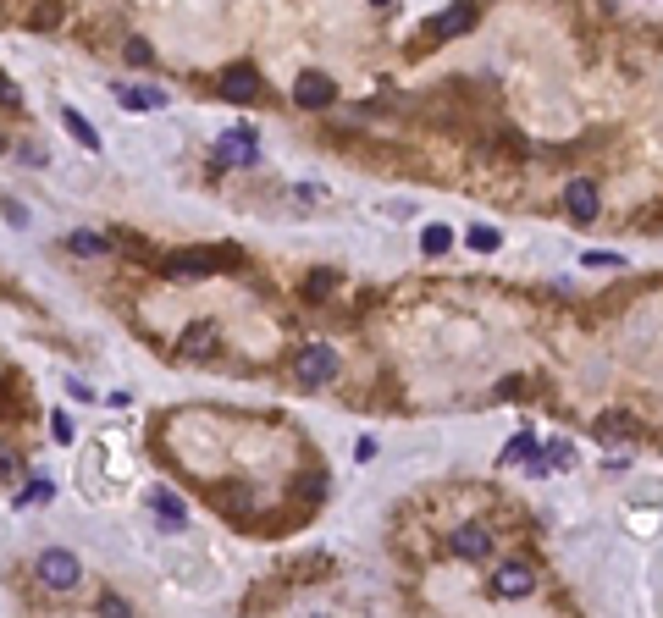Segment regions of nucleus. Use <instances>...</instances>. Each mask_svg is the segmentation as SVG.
<instances>
[{"instance_id":"9d476101","label":"nucleus","mask_w":663,"mask_h":618,"mask_svg":"<svg viewBox=\"0 0 663 618\" xmlns=\"http://www.w3.org/2000/svg\"><path fill=\"white\" fill-rule=\"evenodd\" d=\"M454 552H459V558H470V563H481L487 552H492V530L487 525H459L454 530Z\"/></svg>"},{"instance_id":"dca6fc26","label":"nucleus","mask_w":663,"mask_h":618,"mask_svg":"<svg viewBox=\"0 0 663 618\" xmlns=\"http://www.w3.org/2000/svg\"><path fill=\"white\" fill-rule=\"evenodd\" d=\"M149 508L166 519V530H183V519H188V513H183V503H177L172 492H155V497H149Z\"/></svg>"},{"instance_id":"cd10ccee","label":"nucleus","mask_w":663,"mask_h":618,"mask_svg":"<svg viewBox=\"0 0 663 618\" xmlns=\"http://www.w3.org/2000/svg\"><path fill=\"white\" fill-rule=\"evenodd\" d=\"M370 6H387V0H370Z\"/></svg>"},{"instance_id":"393cba45","label":"nucleus","mask_w":663,"mask_h":618,"mask_svg":"<svg viewBox=\"0 0 663 618\" xmlns=\"http://www.w3.org/2000/svg\"><path fill=\"white\" fill-rule=\"evenodd\" d=\"M50 431H55V442H72V436H78V431H72V419H67V414H55V419H50Z\"/></svg>"},{"instance_id":"b1692460","label":"nucleus","mask_w":663,"mask_h":618,"mask_svg":"<svg viewBox=\"0 0 663 618\" xmlns=\"http://www.w3.org/2000/svg\"><path fill=\"white\" fill-rule=\"evenodd\" d=\"M586 266H608V271H614V266H625V259H619L614 249H591V254H586Z\"/></svg>"},{"instance_id":"a211bd4d","label":"nucleus","mask_w":663,"mask_h":618,"mask_svg":"<svg viewBox=\"0 0 663 618\" xmlns=\"http://www.w3.org/2000/svg\"><path fill=\"white\" fill-rule=\"evenodd\" d=\"M525 459H536V442L531 436H514L509 447H503V464H525Z\"/></svg>"},{"instance_id":"ddd939ff","label":"nucleus","mask_w":663,"mask_h":618,"mask_svg":"<svg viewBox=\"0 0 663 618\" xmlns=\"http://www.w3.org/2000/svg\"><path fill=\"white\" fill-rule=\"evenodd\" d=\"M61 122H67V133L83 144V149H100V133H94V127H89V116L83 111H72V106H61Z\"/></svg>"},{"instance_id":"9b49d317","label":"nucleus","mask_w":663,"mask_h":618,"mask_svg":"<svg viewBox=\"0 0 663 618\" xmlns=\"http://www.w3.org/2000/svg\"><path fill=\"white\" fill-rule=\"evenodd\" d=\"M61 17H67V6H61V0H34L22 22L34 28V34H50V28H61Z\"/></svg>"},{"instance_id":"20e7f679","label":"nucleus","mask_w":663,"mask_h":618,"mask_svg":"<svg viewBox=\"0 0 663 618\" xmlns=\"http://www.w3.org/2000/svg\"><path fill=\"white\" fill-rule=\"evenodd\" d=\"M161 271H166V276H177V282H194V276L221 271V254H210V249H177V254H166V259H161Z\"/></svg>"},{"instance_id":"423d86ee","label":"nucleus","mask_w":663,"mask_h":618,"mask_svg":"<svg viewBox=\"0 0 663 618\" xmlns=\"http://www.w3.org/2000/svg\"><path fill=\"white\" fill-rule=\"evenodd\" d=\"M216 89H221V100L249 106V100H260V72H255V67H227Z\"/></svg>"},{"instance_id":"f3484780","label":"nucleus","mask_w":663,"mask_h":618,"mask_svg":"<svg viewBox=\"0 0 663 618\" xmlns=\"http://www.w3.org/2000/svg\"><path fill=\"white\" fill-rule=\"evenodd\" d=\"M421 249H426V254H448V249H454V233H448V226H426V233H421Z\"/></svg>"},{"instance_id":"4468645a","label":"nucleus","mask_w":663,"mask_h":618,"mask_svg":"<svg viewBox=\"0 0 663 618\" xmlns=\"http://www.w3.org/2000/svg\"><path fill=\"white\" fill-rule=\"evenodd\" d=\"M216 348V326H188L183 332V360H205Z\"/></svg>"},{"instance_id":"f257e3e1","label":"nucleus","mask_w":663,"mask_h":618,"mask_svg":"<svg viewBox=\"0 0 663 618\" xmlns=\"http://www.w3.org/2000/svg\"><path fill=\"white\" fill-rule=\"evenodd\" d=\"M476 28V6L470 0H459V6H448V12H437L426 28H421V45L431 50V45H448V39H459V34H470Z\"/></svg>"},{"instance_id":"4be33fe9","label":"nucleus","mask_w":663,"mask_h":618,"mask_svg":"<svg viewBox=\"0 0 663 618\" xmlns=\"http://www.w3.org/2000/svg\"><path fill=\"white\" fill-rule=\"evenodd\" d=\"M470 249L492 254V249H497V233H492V226H470Z\"/></svg>"},{"instance_id":"bb28decb","label":"nucleus","mask_w":663,"mask_h":618,"mask_svg":"<svg viewBox=\"0 0 663 618\" xmlns=\"http://www.w3.org/2000/svg\"><path fill=\"white\" fill-rule=\"evenodd\" d=\"M570 459H575V453H570V447H564V442H553V447H548V459H542V464H570Z\"/></svg>"},{"instance_id":"6ab92c4d","label":"nucleus","mask_w":663,"mask_h":618,"mask_svg":"<svg viewBox=\"0 0 663 618\" xmlns=\"http://www.w3.org/2000/svg\"><path fill=\"white\" fill-rule=\"evenodd\" d=\"M332 287H337V276H332V271H315V276L304 282V299H327Z\"/></svg>"},{"instance_id":"aec40b11","label":"nucleus","mask_w":663,"mask_h":618,"mask_svg":"<svg viewBox=\"0 0 663 618\" xmlns=\"http://www.w3.org/2000/svg\"><path fill=\"white\" fill-rule=\"evenodd\" d=\"M122 55H128L133 67H149V61H155V50H149L144 39H128V45H122Z\"/></svg>"},{"instance_id":"412c9836","label":"nucleus","mask_w":663,"mask_h":618,"mask_svg":"<svg viewBox=\"0 0 663 618\" xmlns=\"http://www.w3.org/2000/svg\"><path fill=\"white\" fill-rule=\"evenodd\" d=\"M299 497H304V503H321V497H327V475H304Z\"/></svg>"},{"instance_id":"0eeeda50","label":"nucleus","mask_w":663,"mask_h":618,"mask_svg":"<svg viewBox=\"0 0 663 618\" xmlns=\"http://www.w3.org/2000/svg\"><path fill=\"white\" fill-rule=\"evenodd\" d=\"M332 94H337V89H332L327 72H304V78L293 83V100H299L304 111H327V106H332Z\"/></svg>"},{"instance_id":"f8f14e48","label":"nucleus","mask_w":663,"mask_h":618,"mask_svg":"<svg viewBox=\"0 0 663 618\" xmlns=\"http://www.w3.org/2000/svg\"><path fill=\"white\" fill-rule=\"evenodd\" d=\"M67 249H72V254H83V259H111V254H116V243H111V238H94V233H72V238H67Z\"/></svg>"},{"instance_id":"f03ea898","label":"nucleus","mask_w":663,"mask_h":618,"mask_svg":"<svg viewBox=\"0 0 663 618\" xmlns=\"http://www.w3.org/2000/svg\"><path fill=\"white\" fill-rule=\"evenodd\" d=\"M293 376H299L304 386H321V381H332V376H337V348H332V343H310V348H299Z\"/></svg>"},{"instance_id":"2eb2a0df","label":"nucleus","mask_w":663,"mask_h":618,"mask_svg":"<svg viewBox=\"0 0 663 618\" xmlns=\"http://www.w3.org/2000/svg\"><path fill=\"white\" fill-rule=\"evenodd\" d=\"M116 100L128 106V111H161V106H166V94H161V89H122Z\"/></svg>"},{"instance_id":"39448f33","label":"nucleus","mask_w":663,"mask_h":618,"mask_svg":"<svg viewBox=\"0 0 663 618\" xmlns=\"http://www.w3.org/2000/svg\"><path fill=\"white\" fill-rule=\"evenodd\" d=\"M564 210H570V221H597V210H603V193H597V182L575 177L570 188H564Z\"/></svg>"},{"instance_id":"6e6552de","label":"nucleus","mask_w":663,"mask_h":618,"mask_svg":"<svg viewBox=\"0 0 663 618\" xmlns=\"http://www.w3.org/2000/svg\"><path fill=\"white\" fill-rule=\"evenodd\" d=\"M536 591V574L525 563H503L492 569V597H531Z\"/></svg>"},{"instance_id":"a878e982","label":"nucleus","mask_w":663,"mask_h":618,"mask_svg":"<svg viewBox=\"0 0 663 618\" xmlns=\"http://www.w3.org/2000/svg\"><path fill=\"white\" fill-rule=\"evenodd\" d=\"M293 199H304V205H327L332 193H321V188H293Z\"/></svg>"},{"instance_id":"c85d7f7f","label":"nucleus","mask_w":663,"mask_h":618,"mask_svg":"<svg viewBox=\"0 0 663 618\" xmlns=\"http://www.w3.org/2000/svg\"><path fill=\"white\" fill-rule=\"evenodd\" d=\"M0 149H6V144H0Z\"/></svg>"},{"instance_id":"1a4fd4ad","label":"nucleus","mask_w":663,"mask_h":618,"mask_svg":"<svg viewBox=\"0 0 663 618\" xmlns=\"http://www.w3.org/2000/svg\"><path fill=\"white\" fill-rule=\"evenodd\" d=\"M221 160H227V166H255V160H260L255 133H249V127H233V133L221 139Z\"/></svg>"},{"instance_id":"5701e85b","label":"nucleus","mask_w":663,"mask_h":618,"mask_svg":"<svg viewBox=\"0 0 663 618\" xmlns=\"http://www.w3.org/2000/svg\"><path fill=\"white\" fill-rule=\"evenodd\" d=\"M0 106H6V111H17V106H22V89H17L12 78H0Z\"/></svg>"},{"instance_id":"7ed1b4c3","label":"nucleus","mask_w":663,"mask_h":618,"mask_svg":"<svg viewBox=\"0 0 663 618\" xmlns=\"http://www.w3.org/2000/svg\"><path fill=\"white\" fill-rule=\"evenodd\" d=\"M34 574H39L45 591H72V585H78V558H72V552H61V546H50V552H39Z\"/></svg>"}]
</instances>
